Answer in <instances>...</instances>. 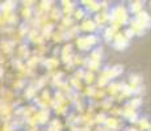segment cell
<instances>
[{"instance_id": "1", "label": "cell", "mask_w": 151, "mask_h": 131, "mask_svg": "<svg viewBox=\"0 0 151 131\" xmlns=\"http://www.w3.org/2000/svg\"><path fill=\"white\" fill-rule=\"evenodd\" d=\"M109 20H112L114 22V28H117L116 25H125L127 21H129V11H127L126 7L124 5H117L112 9L109 16Z\"/></svg>"}, {"instance_id": "4", "label": "cell", "mask_w": 151, "mask_h": 131, "mask_svg": "<svg viewBox=\"0 0 151 131\" xmlns=\"http://www.w3.org/2000/svg\"><path fill=\"white\" fill-rule=\"evenodd\" d=\"M134 20L137 21V24L141 26L143 30H147V29L151 28V16L147 12H145V11L138 13L137 16L134 17Z\"/></svg>"}, {"instance_id": "3", "label": "cell", "mask_w": 151, "mask_h": 131, "mask_svg": "<svg viewBox=\"0 0 151 131\" xmlns=\"http://www.w3.org/2000/svg\"><path fill=\"white\" fill-rule=\"evenodd\" d=\"M112 45H113V49H116V50L124 51L129 46V38L124 33H117L112 41Z\"/></svg>"}, {"instance_id": "7", "label": "cell", "mask_w": 151, "mask_h": 131, "mask_svg": "<svg viewBox=\"0 0 151 131\" xmlns=\"http://www.w3.org/2000/svg\"><path fill=\"white\" fill-rule=\"evenodd\" d=\"M138 123H139V127H141V129L142 130H143V131H149V129H150V122L149 121H147V118H141V119H138Z\"/></svg>"}, {"instance_id": "12", "label": "cell", "mask_w": 151, "mask_h": 131, "mask_svg": "<svg viewBox=\"0 0 151 131\" xmlns=\"http://www.w3.org/2000/svg\"><path fill=\"white\" fill-rule=\"evenodd\" d=\"M149 131H151V125H150V129H149Z\"/></svg>"}, {"instance_id": "11", "label": "cell", "mask_w": 151, "mask_h": 131, "mask_svg": "<svg viewBox=\"0 0 151 131\" xmlns=\"http://www.w3.org/2000/svg\"><path fill=\"white\" fill-rule=\"evenodd\" d=\"M1 75H3V69L0 68V77H1Z\"/></svg>"}, {"instance_id": "6", "label": "cell", "mask_w": 151, "mask_h": 131, "mask_svg": "<svg viewBox=\"0 0 151 131\" xmlns=\"http://www.w3.org/2000/svg\"><path fill=\"white\" fill-rule=\"evenodd\" d=\"M142 11H143V3H142V1H133V3H130V5H129V12L130 13H133V14H135V16H137V14L141 13Z\"/></svg>"}, {"instance_id": "9", "label": "cell", "mask_w": 151, "mask_h": 131, "mask_svg": "<svg viewBox=\"0 0 151 131\" xmlns=\"http://www.w3.org/2000/svg\"><path fill=\"white\" fill-rule=\"evenodd\" d=\"M58 66V60L54 59V58H50V59L46 60V67L47 68H54V67Z\"/></svg>"}, {"instance_id": "5", "label": "cell", "mask_w": 151, "mask_h": 131, "mask_svg": "<svg viewBox=\"0 0 151 131\" xmlns=\"http://www.w3.org/2000/svg\"><path fill=\"white\" fill-rule=\"evenodd\" d=\"M82 30L83 31H88V33H93L95 30L97 29V24H96V21L95 20H89V19H87V20H84V21L82 22Z\"/></svg>"}, {"instance_id": "2", "label": "cell", "mask_w": 151, "mask_h": 131, "mask_svg": "<svg viewBox=\"0 0 151 131\" xmlns=\"http://www.w3.org/2000/svg\"><path fill=\"white\" fill-rule=\"evenodd\" d=\"M99 42L97 36H93V34H88V36H80L79 38L76 39V46L79 50L82 51H88L92 49V46H95Z\"/></svg>"}, {"instance_id": "8", "label": "cell", "mask_w": 151, "mask_h": 131, "mask_svg": "<svg viewBox=\"0 0 151 131\" xmlns=\"http://www.w3.org/2000/svg\"><path fill=\"white\" fill-rule=\"evenodd\" d=\"M139 83H141V76H138V75H132L130 76V85L132 87L138 85Z\"/></svg>"}, {"instance_id": "10", "label": "cell", "mask_w": 151, "mask_h": 131, "mask_svg": "<svg viewBox=\"0 0 151 131\" xmlns=\"http://www.w3.org/2000/svg\"><path fill=\"white\" fill-rule=\"evenodd\" d=\"M83 13H84V9L83 8H80L79 11H76V12H75V17H76V19H83Z\"/></svg>"}]
</instances>
